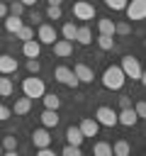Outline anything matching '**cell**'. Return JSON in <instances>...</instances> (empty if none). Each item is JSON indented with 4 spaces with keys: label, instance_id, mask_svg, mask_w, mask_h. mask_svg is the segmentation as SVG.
Instances as JSON below:
<instances>
[{
    "label": "cell",
    "instance_id": "obj_43",
    "mask_svg": "<svg viewBox=\"0 0 146 156\" xmlns=\"http://www.w3.org/2000/svg\"><path fill=\"white\" fill-rule=\"evenodd\" d=\"M46 2H49V5H61L63 0H46Z\"/></svg>",
    "mask_w": 146,
    "mask_h": 156
},
{
    "label": "cell",
    "instance_id": "obj_11",
    "mask_svg": "<svg viewBox=\"0 0 146 156\" xmlns=\"http://www.w3.org/2000/svg\"><path fill=\"white\" fill-rule=\"evenodd\" d=\"M136 122H139V117H136L134 107H122V110L117 112V124H124V127H134Z\"/></svg>",
    "mask_w": 146,
    "mask_h": 156
},
{
    "label": "cell",
    "instance_id": "obj_17",
    "mask_svg": "<svg viewBox=\"0 0 146 156\" xmlns=\"http://www.w3.org/2000/svg\"><path fill=\"white\" fill-rule=\"evenodd\" d=\"M66 141H68V144H78V146H83L85 136H83V132H80L78 124H71V127L66 129Z\"/></svg>",
    "mask_w": 146,
    "mask_h": 156
},
{
    "label": "cell",
    "instance_id": "obj_5",
    "mask_svg": "<svg viewBox=\"0 0 146 156\" xmlns=\"http://www.w3.org/2000/svg\"><path fill=\"white\" fill-rule=\"evenodd\" d=\"M95 119H97V124H102V127H114V124H117V112H114L112 107H107V105H100V107L95 110Z\"/></svg>",
    "mask_w": 146,
    "mask_h": 156
},
{
    "label": "cell",
    "instance_id": "obj_42",
    "mask_svg": "<svg viewBox=\"0 0 146 156\" xmlns=\"http://www.w3.org/2000/svg\"><path fill=\"white\" fill-rule=\"evenodd\" d=\"M19 2H22V5H24V7H29V5H34V2H36V0H19Z\"/></svg>",
    "mask_w": 146,
    "mask_h": 156
},
{
    "label": "cell",
    "instance_id": "obj_16",
    "mask_svg": "<svg viewBox=\"0 0 146 156\" xmlns=\"http://www.w3.org/2000/svg\"><path fill=\"white\" fill-rule=\"evenodd\" d=\"M39 119H41V127H46V129H54V127L58 124V119H61V117H58V110H44Z\"/></svg>",
    "mask_w": 146,
    "mask_h": 156
},
{
    "label": "cell",
    "instance_id": "obj_36",
    "mask_svg": "<svg viewBox=\"0 0 146 156\" xmlns=\"http://www.w3.org/2000/svg\"><path fill=\"white\" fill-rule=\"evenodd\" d=\"M131 107H134V112H136V117H139V119H144V117H146V102H144V100H139V102H136V105H131Z\"/></svg>",
    "mask_w": 146,
    "mask_h": 156
},
{
    "label": "cell",
    "instance_id": "obj_40",
    "mask_svg": "<svg viewBox=\"0 0 146 156\" xmlns=\"http://www.w3.org/2000/svg\"><path fill=\"white\" fill-rule=\"evenodd\" d=\"M29 20H32V22H34V24H41V15H39V12H36V10H34V12H32V15H29Z\"/></svg>",
    "mask_w": 146,
    "mask_h": 156
},
{
    "label": "cell",
    "instance_id": "obj_19",
    "mask_svg": "<svg viewBox=\"0 0 146 156\" xmlns=\"http://www.w3.org/2000/svg\"><path fill=\"white\" fill-rule=\"evenodd\" d=\"M73 41H78V44H83V46H88V44L92 41V32H90V27H85V24H83V27H78V29H75V39H73Z\"/></svg>",
    "mask_w": 146,
    "mask_h": 156
},
{
    "label": "cell",
    "instance_id": "obj_35",
    "mask_svg": "<svg viewBox=\"0 0 146 156\" xmlns=\"http://www.w3.org/2000/svg\"><path fill=\"white\" fill-rule=\"evenodd\" d=\"M27 71L36 76V73L41 71V63H39V58H27Z\"/></svg>",
    "mask_w": 146,
    "mask_h": 156
},
{
    "label": "cell",
    "instance_id": "obj_7",
    "mask_svg": "<svg viewBox=\"0 0 146 156\" xmlns=\"http://www.w3.org/2000/svg\"><path fill=\"white\" fill-rule=\"evenodd\" d=\"M124 12H127V20H144L146 17V0H131V2H127V7H124Z\"/></svg>",
    "mask_w": 146,
    "mask_h": 156
},
{
    "label": "cell",
    "instance_id": "obj_21",
    "mask_svg": "<svg viewBox=\"0 0 146 156\" xmlns=\"http://www.w3.org/2000/svg\"><path fill=\"white\" fill-rule=\"evenodd\" d=\"M97 29H100V34L114 37V22H112L109 17H100V20H97Z\"/></svg>",
    "mask_w": 146,
    "mask_h": 156
},
{
    "label": "cell",
    "instance_id": "obj_34",
    "mask_svg": "<svg viewBox=\"0 0 146 156\" xmlns=\"http://www.w3.org/2000/svg\"><path fill=\"white\" fill-rule=\"evenodd\" d=\"M7 12H10V15H19V17H22V15H24V5H22L19 0H15V2H10Z\"/></svg>",
    "mask_w": 146,
    "mask_h": 156
},
{
    "label": "cell",
    "instance_id": "obj_30",
    "mask_svg": "<svg viewBox=\"0 0 146 156\" xmlns=\"http://www.w3.org/2000/svg\"><path fill=\"white\" fill-rule=\"evenodd\" d=\"M63 12H61V5H49L46 7V20H61Z\"/></svg>",
    "mask_w": 146,
    "mask_h": 156
},
{
    "label": "cell",
    "instance_id": "obj_44",
    "mask_svg": "<svg viewBox=\"0 0 146 156\" xmlns=\"http://www.w3.org/2000/svg\"><path fill=\"white\" fill-rule=\"evenodd\" d=\"M2 154H5V149H2V144H0V156H2Z\"/></svg>",
    "mask_w": 146,
    "mask_h": 156
},
{
    "label": "cell",
    "instance_id": "obj_6",
    "mask_svg": "<svg viewBox=\"0 0 146 156\" xmlns=\"http://www.w3.org/2000/svg\"><path fill=\"white\" fill-rule=\"evenodd\" d=\"M73 17L75 20H92L95 17V5L90 0H78L73 5Z\"/></svg>",
    "mask_w": 146,
    "mask_h": 156
},
{
    "label": "cell",
    "instance_id": "obj_3",
    "mask_svg": "<svg viewBox=\"0 0 146 156\" xmlns=\"http://www.w3.org/2000/svg\"><path fill=\"white\" fill-rule=\"evenodd\" d=\"M22 90H24V95H27V98H32V100H34V98H41V95L46 93V85H44V80H41V78H36V76L32 73L29 78H24V80H22Z\"/></svg>",
    "mask_w": 146,
    "mask_h": 156
},
{
    "label": "cell",
    "instance_id": "obj_41",
    "mask_svg": "<svg viewBox=\"0 0 146 156\" xmlns=\"http://www.w3.org/2000/svg\"><path fill=\"white\" fill-rule=\"evenodd\" d=\"M5 15H7V5H5V2H0V20H2Z\"/></svg>",
    "mask_w": 146,
    "mask_h": 156
},
{
    "label": "cell",
    "instance_id": "obj_15",
    "mask_svg": "<svg viewBox=\"0 0 146 156\" xmlns=\"http://www.w3.org/2000/svg\"><path fill=\"white\" fill-rule=\"evenodd\" d=\"M22 54H24L27 58H39L41 44H39L36 39H27V41H22Z\"/></svg>",
    "mask_w": 146,
    "mask_h": 156
},
{
    "label": "cell",
    "instance_id": "obj_38",
    "mask_svg": "<svg viewBox=\"0 0 146 156\" xmlns=\"http://www.w3.org/2000/svg\"><path fill=\"white\" fill-rule=\"evenodd\" d=\"M119 107H131V98L129 95H122L119 98Z\"/></svg>",
    "mask_w": 146,
    "mask_h": 156
},
{
    "label": "cell",
    "instance_id": "obj_45",
    "mask_svg": "<svg viewBox=\"0 0 146 156\" xmlns=\"http://www.w3.org/2000/svg\"><path fill=\"white\" fill-rule=\"evenodd\" d=\"M90 2H92V0H90Z\"/></svg>",
    "mask_w": 146,
    "mask_h": 156
},
{
    "label": "cell",
    "instance_id": "obj_8",
    "mask_svg": "<svg viewBox=\"0 0 146 156\" xmlns=\"http://www.w3.org/2000/svg\"><path fill=\"white\" fill-rule=\"evenodd\" d=\"M36 41H39V44H54V41H56V29H54V24L41 22V24H39V32H36Z\"/></svg>",
    "mask_w": 146,
    "mask_h": 156
},
{
    "label": "cell",
    "instance_id": "obj_39",
    "mask_svg": "<svg viewBox=\"0 0 146 156\" xmlns=\"http://www.w3.org/2000/svg\"><path fill=\"white\" fill-rule=\"evenodd\" d=\"M36 154H39V156H54L51 146H41V149H36Z\"/></svg>",
    "mask_w": 146,
    "mask_h": 156
},
{
    "label": "cell",
    "instance_id": "obj_24",
    "mask_svg": "<svg viewBox=\"0 0 146 156\" xmlns=\"http://www.w3.org/2000/svg\"><path fill=\"white\" fill-rule=\"evenodd\" d=\"M12 93H15V83H12V78H7V76L0 73V95H2V98H10Z\"/></svg>",
    "mask_w": 146,
    "mask_h": 156
},
{
    "label": "cell",
    "instance_id": "obj_18",
    "mask_svg": "<svg viewBox=\"0 0 146 156\" xmlns=\"http://www.w3.org/2000/svg\"><path fill=\"white\" fill-rule=\"evenodd\" d=\"M2 20H5V29H7L10 34H17V29L24 24V20H22L19 15H5Z\"/></svg>",
    "mask_w": 146,
    "mask_h": 156
},
{
    "label": "cell",
    "instance_id": "obj_31",
    "mask_svg": "<svg viewBox=\"0 0 146 156\" xmlns=\"http://www.w3.org/2000/svg\"><path fill=\"white\" fill-rule=\"evenodd\" d=\"M61 154H63V156H80L83 149H80L78 144H66V146L61 149Z\"/></svg>",
    "mask_w": 146,
    "mask_h": 156
},
{
    "label": "cell",
    "instance_id": "obj_4",
    "mask_svg": "<svg viewBox=\"0 0 146 156\" xmlns=\"http://www.w3.org/2000/svg\"><path fill=\"white\" fill-rule=\"evenodd\" d=\"M54 78H56L58 83H63V85H68L71 90H75V88L80 85V80L75 78V73H73V68H68V66H56V68H54Z\"/></svg>",
    "mask_w": 146,
    "mask_h": 156
},
{
    "label": "cell",
    "instance_id": "obj_33",
    "mask_svg": "<svg viewBox=\"0 0 146 156\" xmlns=\"http://www.w3.org/2000/svg\"><path fill=\"white\" fill-rule=\"evenodd\" d=\"M131 32V24L129 22H114V34H122V37H127Z\"/></svg>",
    "mask_w": 146,
    "mask_h": 156
},
{
    "label": "cell",
    "instance_id": "obj_29",
    "mask_svg": "<svg viewBox=\"0 0 146 156\" xmlns=\"http://www.w3.org/2000/svg\"><path fill=\"white\" fill-rule=\"evenodd\" d=\"M17 39H22V41H27V39H34V29L29 27V24H22L19 29H17V34H15Z\"/></svg>",
    "mask_w": 146,
    "mask_h": 156
},
{
    "label": "cell",
    "instance_id": "obj_37",
    "mask_svg": "<svg viewBox=\"0 0 146 156\" xmlns=\"http://www.w3.org/2000/svg\"><path fill=\"white\" fill-rule=\"evenodd\" d=\"M5 119H10V110L0 102V122H5Z\"/></svg>",
    "mask_w": 146,
    "mask_h": 156
},
{
    "label": "cell",
    "instance_id": "obj_23",
    "mask_svg": "<svg viewBox=\"0 0 146 156\" xmlns=\"http://www.w3.org/2000/svg\"><path fill=\"white\" fill-rule=\"evenodd\" d=\"M2 149H5V156H15V151H17V136L15 134H10V136H2Z\"/></svg>",
    "mask_w": 146,
    "mask_h": 156
},
{
    "label": "cell",
    "instance_id": "obj_12",
    "mask_svg": "<svg viewBox=\"0 0 146 156\" xmlns=\"http://www.w3.org/2000/svg\"><path fill=\"white\" fill-rule=\"evenodd\" d=\"M78 127H80V132H83L85 139H88V136H97V132H100V124H97L95 117H83Z\"/></svg>",
    "mask_w": 146,
    "mask_h": 156
},
{
    "label": "cell",
    "instance_id": "obj_10",
    "mask_svg": "<svg viewBox=\"0 0 146 156\" xmlns=\"http://www.w3.org/2000/svg\"><path fill=\"white\" fill-rule=\"evenodd\" d=\"M73 73H75V78H78L80 83H92V78H95L92 68H90L88 63H83V61H75V63H73Z\"/></svg>",
    "mask_w": 146,
    "mask_h": 156
},
{
    "label": "cell",
    "instance_id": "obj_32",
    "mask_svg": "<svg viewBox=\"0 0 146 156\" xmlns=\"http://www.w3.org/2000/svg\"><path fill=\"white\" fill-rule=\"evenodd\" d=\"M127 2H129V0H105V5H107L109 10H114V12H122V10L127 7Z\"/></svg>",
    "mask_w": 146,
    "mask_h": 156
},
{
    "label": "cell",
    "instance_id": "obj_20",
    "mask_svg": "<svg viewBox=\"0 0 146 156\" xmlns=\"http://www.w3.org/2000/svg\"><path fill=\"white\" fill-rule=\"evenodd\" d=\"M12 110H15V115H27V112L32 110V98H27V95H24V98H17Z\"/></svg>",
    "mask_w": 146,
    "mask_h": 156
},
{
    "label": "cell",
    "instance_id": "obj_27",
    "mask_svg": "<svg viewBox=\"0 0 146 156\" xmlns=\"http://www.w3.org/2000/svg\"><path fill=\"white\" fill-rule=\"evenodd\" d=\"M92 154H95V156H112V144H107V141H97V144L92 146Z\"/></svg>",
    "mask_w": 146,
    "mask_h": 156
},
{
    "label": "cell",
    "instance_id": "obj_9",
    "mask_svg": "<svg viewBox=\"0 0 146 156\" xmlns=\"http://www.w3.org/2000/svg\"><path fill=\"white\" fill-rule=\"evenodd\" d=\"M51 141H54V136L49 134V129H46V127H39V129H34V132H32V144H34V149L51 146Z\"/></svg>",
    "mask_w": 146,
    "mask_h": 156
},
{
    "label": "cell",
    "instance_id": "obj_13",
    "mask_svg": "<svg viewBox=\"0 0 146 156\" xmlns=\"http://www.w3.org/2000/svg\"><path fill=\"white\" fill-rule=\"evenodd\" d=\"M17 68H19V63H17V58H15L12 54H0V73H2V76L15 73Z\"/></svg>",
    "mask_w": 146,
    "mask_h": 156
},
{
    "label": "cell",
    "instance_id": "obj_26",
    "mask_svg": "<svg viewBox=\"0 0 146 156\" xmlns=\"http://www.w3.org/2000/svg\"><path fill=\"white\" fill-rule=\"evenodd\" d=\"M129 151H131V146H129L127 139H117L114 146H112V154H117V156H127Z\"/></svg>",
    "mask_w": 146,
    "mask_h": 156
},
{
    "label": "cell",
    "instance_id": "obj_1",
    "mask_svg": "<svg viewBox=\"0 0 146 156\" xmlns=\"http://www.w3.org/2000/svg\"><path fill=\"white\" fill-rule=\"evenodd\" d=\"M124 80H127V76L122 73L119 66H107L105 73H102V85L107 90H122L124 88Z\"/></svg>",
    "mask_w": 146,
    "mask_h": 156
},
{
    "label": "cell",
    "instance_id": "obj_22",
    "mask_svg": "<svg viewBox=\"0 0 146 156\" xmlns=\"http://www.w3.org/2000/svg\"><path fill=\"white\" fill-rule=\"evenodd\" d=\"M41 100H44V107H46V110H58V107H61V98H58L56 93H44Z\"/></svg>",
    "mask_w": 146,
    "mask_h": 156
},
{
    "label": "cell",
    "instance_id": "obj_2",
    "mask_svg": "<svg viewBox=\"0 0 146 156\" xmlns=\"http://www.w3.org/2000/svg\"><path fill=\"white\" fill-rule=\"evenodd\" d=\"M119 68H122V73H124L127 78H131V80H139V78H141V73H144V68H141L139 58H136V56H131V54L122 56V63H119Z\"/></svg>",
    "mask_w": 146,
    "mask_h": 156
},
{
    "label": "cell",
    "instance_id": "obj_14",
    "mask_svg": "<svg viewBox=\"0 0 146 156\" xmlns=\"http://www.w3.org/2000/svg\"><path fill=\"white\" fill-rule=\"evenodd\" d=\"M51 46H54V54L58 58H68L73 54V41H68V39H56Z\"/></svg>",
    "mask_w": 146,
    "mask_h": 156
},
{
    "label": "cell",
    "instance_id": "obj_25",
    "mask_svg": "<svg viewBox=\"0 0 146 156\" xmlns=\"http://www.w3.org/2000/svg\"><path fill=\"white\" fill-rule=\"evenodd\" d=\"M97 46L102 49V51H112V49H117V44H114V39L112 37H107V34H97Z\"/></svg>",
    "mask_w": 146,
    "mask_h": 156
},
{
    "label": "cell",
    "instance_id": "obj_28",
    "mask_svg": "<svg viewBox=\"0 0 146 156\" xmlns=\"http://www.w3.org/2000/svg\"><path fill=\"white\" fill-rule=\"evenodd\" d=\"M75 29H78V27H75L73 22H66V24L61 27V34H63V39L73 41V39H75Z\"/></svg>",
    "mask_w": 146,
    "mask_h": 156
}]
</instances>
